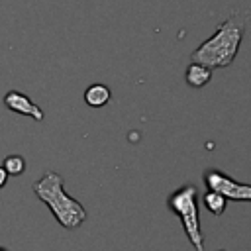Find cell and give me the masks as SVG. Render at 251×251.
<instances>
[{"label":"cell","mask_w":251,"mask_h":251,"mask_svg":"<svg viewBox=\"0 0 251 251\" xmlns=\"http://www.w3.org/2000/svg\"><path fill=\"white\" fill-rule=\"evenodd\" d=\"M243 33H245V16L235 12L218 25L214 35H210L192 51L190 61L204 65L212 71L229 67L239 51Z\"/></svg>","instance_id":"cell-1"},{"label":"cell","mask_w":251,"mask_h":251,"mask_svg":"<svg viewBox=\"0 0 251 251\" xmlns=\"http://www.w3.org/2000/svg\"><path fill=\"white\" fill-rule=\"evenodd\" d=\"M31 188H33V194L51 210L55 220L65 229H76L86 220L88 214L84 206L65 192L63 176L59 173L47 171L39 180L31 184Z\"/></svg>","instance_id":"cell-2"},{"label":"cell","mask_w":251,"mask_h":251,"mask_svg":"<svg viewBox=\"0 0 251 251\" xmlns=\"http://www.w3.org/2000/svg\"><path fill=\"white\" fill-rule=\"evenodd\" d=\"M167 208L178 216L184 235L194 251H204V233L198 216V188L194 184H182L167 198Z\"/></svg>","instance_id":"cell-3"},{"label":"cell","mask_w":251,"mask_h":251,"mask_svg":"<svg viewBox=\"0 0 251 251\" xmlns=\"http://www.w3.org/2000/svg\"><path fill=\"white\" fill-rule=\"evenodd\" d=\"M204 182L208 190L220 192L226 200H237V202H251V184L233 180L224 171L210 169L204 173Z\"/></svg>","instance_id":"cell-4"},{"label":"cell","mask_w":251,"mask_h":251,"mask_svg":"<svg viewBox=\"0 0 251 251\" xmlns=\"http://www.w3.org/2000/svg\"><path fill=\"white\" fill-rule=\"evenodd\" d=\"M4 104H6L8 110H12V112H16V114H22V116H29V118L35 120V122H43V118H45L43 110H41L37 104H33L24 92H18V90L6 92Z\"/></svg>","instance_id":"cell-5"},{"label":"cell","mask_w":251,"mask_h":251,"mask_svg":"<svg viewBox=\"0 0 251 251\" xmlns=\"http://www.w3.org/2000/svg\"><path fill=\"white\" fill-rule=\"evenodd\" d=\"M110 98H112V92L102 82H94L84 90V102L90 108H102V106H106L110 102Z\"/></svg>","instance_id":"cell-6"},{"label":"cell","mask_w":251,"mask_h":251,"mask_svg":"<svg viewBox=\"0 0 251 251\" xmlns=\"http://www.w3.org/2000/svg\"><path fill=\"white\" fill-rule=\"evenodd\" d=\"M186 84L192 88H202L212 80V69L198 65V63H190L186 67Z\"/></svg>","instance_id":"cell-7"},{"label":"cell","mask_w":251,"mask_h":251,"mask_svg":"<svg viewBox=\"0 0 251 251\" xmlns=\"http://www.w3.org/2000/svg\"><path fill=\"white\" fill-rule=\"evenodd\" d=\"M202 202H204V208L214 216H222L226 212V206H227L226 204L227 200L216 190H206L204 196H202Z\"/></svg>","instance_id":"cell-8"},{"label":"cell","mask_w":251,"mask_h":251,"mask_svg":"<svg viewBox=\"0 0 251 251\" xmlns=\"http://www.w3.org/2000/svg\"><path fill=\"white\" fill-rule=\"evenodd\" d=\"M2 167L8 173V176H18L25 171V159L22 155H8V157H4Z\"/></svg>","instance_id":"cell-9"},{"label":"cell","mask_w":251,"mask_h":251,"mask_svg":"<svg viewBox=\"0 0 251 251\" xmlns=\"http://www.w3.org/2000/svg\"><path fill=\"white\" fill-rule=\"evenodd\" d=\"M8 182V173L4 171V167L0 165V188H4V184Z\"/></svg>","instance_id":"cell-10"},{"label":"cell","mask_w":251,"mask_h":251,"mask_svg":"<svg viewBox=\"0 0 251 251\" xmlns=\"http://www.w3.org/2000/svg\"><path fill=\"white\" fill-rule=\"evenodd\" d=\"M0 251H8V249H6V247H0Z\"/></svg>","instance_id":"cell-11"}]
</instances>
